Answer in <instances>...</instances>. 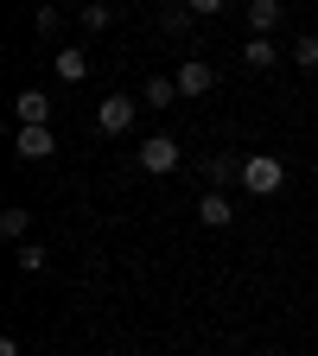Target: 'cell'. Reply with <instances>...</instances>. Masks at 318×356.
Segmentation results:
<instances>
[{
    "label": "cell",
    "mask_w": 318,
    "mask_h": 356,
    "mask_svg": "<svg viewBox=\"0 0 318 356\" xmlns=\"http://www.w3.org/2000/svg\"><path fill=\"white\" fill-rule=\"evenodd\" d=\"M280 185H287V165H280L274 153H248V159H242V191H248V197H274Z\"/></svg>",
    "instance_id": "cell-1"
},
{
    "label": "cell",
    "mask_w": 318,
    "mask_h": 356,
    "mask_svg": "<svg viewBox=\"0 0 318 356\" xmlns=\"http://www.w3.org/2000/svg\"><path fill=\"white\" fill-rule=\"evenodd\" d=\"M178 159H185V153H178L172 134H147V140H141V172L166 178V172H178Z\"/></svg>",
    "instance_id": "cell-2"
},
{
    "label": "cell",
    "mask_w": 318,
    "mask_h": 356,
    "mask_svg": "<svg viewBox=\"0 0 318 356\" xmlns=\"http://www.w3.org/2000/svg\"><path fill=\"white\" fill-rule=\"evenodd\" d=\"M134 115H141V102H134V96H102L96 127H102V134H127V127H134Z\"/></svg>",
    "instance_id": "cell-3"
},
{
    "label": "cell",
    "mask_w": 318,
    "mask_h": 356,
    "mask_svg": "<svg viewBox=\"0 0 318 356\" xmlns=\"http://www.w3.org/2000/svg\"><path fill=\"white\" fill-rule=\"evenodd\" d=\"M210 89H216V70H210L204 58H185V64H178V96H185V102L210 96Z\"/></svg>",
    "instance_id": "cell-4"
},
{
    "label": "cell",
    "mask_w": 318,
    "mask_h": 356,
    "mask_svg": "<svg viewBox=\"0 0 318 356\" xmlns=\"http://www.w3.org/2000/svg\"><path fill=\"white\" fill-rule=\"evenodd\" d=\"M13 121L19 127H51V96H45V89H19L13 96Z\"/></svg>",
    "instance_id": "cell-5"
},
{
    "label": "cell",
    "mask_w": 318,
    "mask_h": 356,
    "mask_svg": "<svg viewBox=\"0 0 318 356\" xmlns=\"http://www.w3.org/2000/svg\"><path fill=\"white\" fill-rule=\"evenodd\" d=\"M198 222H204V229H230V222H236V197L230 191H204L198 197Z\"/></svg>",
    "instance_id": "cell-6"
},
{
    "label": "cell",
    "mask_w": 318,
    "mask_h": 356,
    "mask_svg": "<svg viewBox=\"0 0 318 356\" xmlns=\"http://www.w3.org/2000/svg\"><path fill=\"white\" fill-rule=\"evenodd\" d=\"M13 153H19V159H51V153H58V134H51V127H19V134H13Z\"/></svg>",
    "instance_id": "cell-7"
},
{
    "label": "cell",
    "mask_w": 318,
    "mask_h": 356,
    "mask_svg": "<svg viewBox=\"0 0 318 356\" xmlns=\"http://www.w3.org/2000/svg\"><path fill=\"white\" fill-rule=\"evenodd\" d=\"M51 64H58V76H64V83H89V70H96V58H89L83 44H64Z\"/></svg>",
    "instance_id": "cell-8"
},
{
    "label": "cell",
    "mask_w": 318,
    "mask_h": 356,
    "mask_svg": "<svg viewBox=\"0 0 318 356\" xmlns=\"http://www.w3.org/2000/svg\"><path fill=\"white\" fill-rule=\"evenodd\" d=\"M204 178H210V191L242 185V159H236V153H210V159H204Z\"/></svg>",
    "instance_id": "cell-9"
},
{
    "label": "cell",
    "mask_w": 318,
    "mask_h": 356,
    "mask_svg": "<svg viewBox=\"0 0 318 356\" xmlns=\"http://www.w3.org/2000/svg\"><path fill=\"white\" fill-rule=\"evenodd\" d=\"M242 64H248V70H274V64H280V44L267 38V32H255V38L242 44Z\"/></svg>",
    "instance_id": "cell-10"
},
{
    "label": "cell",
    "mask_w": 318,
    "mask_h": 356,
    "mask_svg": "<svg viewBox=\"0 0 318 356\" xmlns=\"http://www.w3.org/2000/svg\"><path fill=\"white\" fill-rule=\"evenodd\" d=\"M172 102H185V96H178V76H147L141 108H172Z\"/></svg>",
    "instance_id": "cell-11"
},
{
    "label": "cell",
    "mask_w": 318,
    "mask_h": 356,
    "mask_svg": "<svg viewBox=\"0 0 318 356\" xmlns=\"http://www.w3.org/2000/svg\"><path fill=\"white\" fill-rule=\"evenodd\" d=\"M280 19H287L280 0H248V26H255V32H274Z\"/></svg>",
    "instance_id": "cell-12"
},
{
    "label": "cell",
    "mask_w": 318,
    "mask_h": 356,
    "mask_svg": "<svg viewBox=\"0 0 318 356\" xmlns=\"http://www.w3.org/2000/svg\"><path fill=\"white\" fill-rule=\"evenodd\" d=\"M26 229H32V216H26V204H7V210H0V236H7L13 248L26 242Z\"/></svg>",
    "instance_id": "cell-13"
},
{
    "label": "cell",
    "mask_w": 318,
    "mask_h": 356,
    "mask_svg": "<svg viewBox=\"0 0 318 356\" xmlns=\"http://www.w3.org/2000/svg\"><path fill=\"white\" fill-rule=\"evenodd\" d=\"M77 19H83V32H109V26H115V13L102 7V0H83V13H77Z\"/></svg>",
    "instance_id": "cell-14"
},
{
    "label": "cell",
    "mask_w": 318,
    "mask_h": 356,
    "mask_svg": "<svg viewBox=\"0 0 318 356\" xmlns=\"http://www.w3.org/2000/svg\"><path fill=\"white\" fill-rule=\"evenodd\" d=\"M13 261H19V274H45V242H19Z\"/></svg>",
    "instance_id": "cell-15"
},
{
    "label": "cell",
    "mask_w": 318,
    "mask_h": 356,
    "mask_svg": "<svg viewBox=\"0 0 318 356\" xmlns=\"http://www.w3.org/2000/svg\"><path fill=\"white\" fill-rule=\"evenodd\" d=\"M293 64L299 70H318V32H299L293 38Z\"/></svg>",
    "instance_id": "cell-16"
},
{
    "label": "cell",
    "mask_w": 318,
    "mask_h": 356,
    "mask_svg": "<svg viewBox=\"0 0 318 356\" xmlns=\"http://www.w3.org/2000/svg\"><path fill=\"white\" fill-rule=\"evenodd\" d=\"M191 19H198V13L185 7V0H178V7H166V13H159V26H166V32H185Z\"/></svg>",
    "instance_id": "cell-17"
},
{
    "label": "cell",
    "mask_w": 318,
    "mask_h": 356,
    "mask_svg": "<svg viewBox=\"0 0 318 356\" xmlns=\"http://www.w3.org/2000/svg\"><path fill=\"white\" fill-rule=\"evenodd\" d=\"M32 26H38V38H51V32H58V7H38Z\"/></svg>",
    "instance_id": "cell-18"
},
{
    "label": "cell",
    "mask_w": 318,
    "mask_h": 356,
    "mask_svg": "<svg viewBox=\"0 0 318 356\" xmlns=\"http://www.w3.org/2000/svg\"><path fill=\"white\" fill-rule=\"evenodd\" d=\"M185 7H191L198 19H210V13H223V7H230V0H185Z\"/></svg>",
    "instance_id": "cell-19"
}]
</instances>
